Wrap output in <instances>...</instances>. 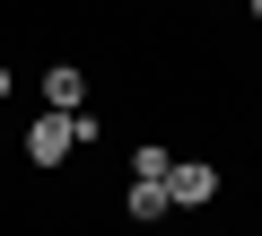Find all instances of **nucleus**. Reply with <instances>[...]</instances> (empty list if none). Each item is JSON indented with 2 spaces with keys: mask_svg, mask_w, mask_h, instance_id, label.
I'll use <instances>...</instances> for the list:
<instances>
[{
  "mask_svg": "<svg viewBox=\"0 0 262 236\" xmlns=\"http://www.w3.org/2000/svg\"><path fill=\"white\" fill-rule=\"evenodd\" d=\"M79 140H96V123H88V114H44V123L27 132V158H35V166H61Z\"/></svg>",
  "mask_w": 262,
  "mask_h": 236,
  "instance_id": "nucleus-1",
  "label": "nucleus"
},
{
  "mask_svg": "<svg viewBox=\"0 0 262 236\" xmlns=\"http://www.w3.org/2000/svg\"><path fill=\"white\" fill-rule=\"evenodd\" d=\"M210 192H219V166H166V201L175 210H201Z\"/></svg>",
  "mask_w": 262,
  "mask_h": 236,
  "instance_id": "nucleus-2",
  "label": "nucleus"
},
{
  "mask_svg": "<svg viewBox=\"0 0 262 236\" xmlns=\"http://www.w3.org/2000/svg\"><path fill=\"white\" fill-rule=\"evenodd\" d=\"M79 96H88V70H70V61H61V70H44V105H53V114H88Z\"/></svg>",
  "mask_w": 262,
  "mask_h": 236,
  "instance_id": "nucleus-3",
  "label": "nucleus"
},
{
  "mask_svg": "<svg viewBox=\"0 0 262 236\" xmlns=\"http://www.w3.org/2000/svg\"><path fill=\"white\" fill-rule=\"evenodd\" d=\"M166 140H140V149H131V184H166Z\"/></svg>",
  "mask_w": 262,
  "mask_h": 236,
  "instance_id": "nucleus-4",
  "label": "nucleus"
},
{
  "mask_svg": "<svg viewBox=\"0 0 262 236\" xmlns=\"http://www.w3.org/2000/svg\"><path fill=\"white\" fill-rule=\"evenodd\" d=\"M175 201H166V184H131V219H166Z\"/></svg>",
  "mask_w": 262,
  "mask_h": 236,
  "instance_id": "nucleus-5",
  "label": "nucleus"
},
{
  "mask_svg": "<svg viewBox=\"0 0 262 236\" xmlns=\"http://www.w3.org/2000/svg\"><path fill=\"white\" fill-rule=\"evenodd\" d=\"M0 96H9V70H0Z\"/></svg>",
  "mask_w": 262,
  "mask_h": 236,
  "instance_id": "nucleus-6",
  "label": "nucleus"
}]
</instances>
